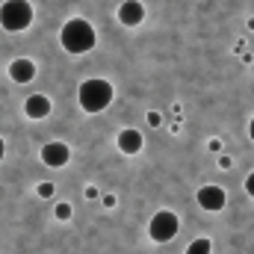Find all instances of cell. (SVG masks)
I'll list each match as a JSON object with an SVG mask.
<instances>
[{
	"mask_svg": "<svg viewBox=\"0 0 254 254\" xmlns=\"http://www.w3.org/2000/svg\"><path fill=\"white\" fill-rule=\"evenodd\" d=\"M77 98H80V110H83V113L98 116V113H104V110L113 104L116 89H113L110 80L92 77V80H83V83H80V95H77Z\"/></svg>",
	"mask_w": 254,
	"mask_h": 254,
	"instance_id": "obj_2",
	"label": "cell"
},
{
	"mask_svg": "<svg viewBox=\"0 0 254 254\" xmlns=\"http://www.w3.org/2000/svg\"><path fill=\"white\" fill-rule=\"evenodd\" d=\"M178 231H181V219H178L172 210H160V213H154L151 222H148V234H151L154 243H169V240L178 237Z\"/></svg>",
	"mask_w": 254,
	"mask_h": 254,
	"instance_id": "obj_4",
	"label": "cell"
},
{
	"mask_svg": "<svg viewBox=\"0 0 254 254\" xmlns=\"http://www.w3.org/2000/svg\"><path fill=\"white\" fill-rule=\"evenodd\" d=\"M249 136H252V142H254V119H252V125H249Z\"/></svg>",
	"mask_w": 254,
	"mask_h": 254,
	"instance_id": "obj_19",
	"label": "cell"
},
{
	"mask_svg": "<svg viewBox=\"0 0 254 254\" xmlns=\"http://www.w3.org/2000/svg\"><path fill=\"white\" fill-rule=\"evenodd\" d=\"M95 42H98V33L86 18H71L60 30V45H63L65 54H74V57L89 54L95 48Z\"/></svg>",
	"mask_w": 254,
	"mask_h": 254,
	"instance_id": "obj_1",
	"label": "cell"
},
{
	"mask_svg": "<svg viewBox=\"0 0 254 254\" xmlns=\"http://www.w3.org/2000/svg\"><path fill=\"white\" fill-rule=\"evenodd\" d=\"M24 113H27L33 122L48 119V116H51V98H48V95H30V98L24 101Z\"/></svg>",
	"mask_w": 254,
	"mask_h": 254,
	"instance_id": "obj_8",
	"label": "cell"
},
{
	"mask_svg": "<svg viewBox=\"0 0 254 254\" xmlns=\"http://www.w3.org/2000/svg\"><path fill=\"white\" fill-rule=\"evenodd\" d=\"M71 213H74V210H71V204H68V201H60V204H57V219H60V222H68V219H71Z\"/></svg>",
	"mask_w": 254,
	"mask_h": 254,
	"instance_id": "obj_12",
	"label": "cell"
},
{
	"mask_svg": "<svg viewBox=\"0 0 254 254\" xmlns=\"http://www.w3.org/2000/svg\"><path fill=\"white\" fill-rule=\"evenodd\" d=\"M3 154H6V145H3V139H0V163H3Z\"/></svg>",
	"mask_w": 254,
	"mask_h": 254,
	"instance_id": "obj_18",
	"label": "cell"
},
{
	"mask_svg": "<svg viewBox=\"0 0 254 254\" xmlns=\"http://www.w3.org/2000/svg\"><path fill=\"white\" fill-rule=\"evenodd\" d=\"M148 125L160 127V125H163V116H160V113H148Z\"/></svg>",
	"mask_w": 254,
	"mask_h": 254,
	"instance_id": "obj_14",
	"label": "cell"
},
{
	"mask_svg": "<svg viewBox=\"0 0 254 254\" xmlns=\"http://www.w3.org/2000/svg\"><path fill=\"white\" fill-rule=\"evenodd\" d=\"M9 77H12L15 83H30V80L36 77V63L27 60V57L12 60V63H9Z\"/></svg>",
	"mask_w": 254,
	"mask_h": 254,
	"instance_id": "obj_9",
	"label": "cell"
},
{
	"mask_svg": "<svg viewBox=\"0 0 254 254\" xmlns=\"http://www.w3.org/2000/svg\"><path fill=\"white\" fill-rule=\"evenodd\" d=\"M210 252H213V243L207 237H198V240H192L187 246V254H210Z\"/></svg>",
	"mask_w": 254,
	"mask_h": 254,
	"instance_id": "obj_11",
	"label": "cell"
},
{
	"mask_svg": "<svg viewBox=\"0 0 254 254\" xmlns=\"http://www.w3.org/2000/svg\"><path fill=\"white\" fill-rule=\"evenodd\" d=\"M219 166H222V169H231V166H234V160H231V157H225V154H222V157H219Z\"/></svg>",
	"mask_w": 254,
	"mask_h": 254,
	"instance_id": "obj_16",
	"label": "cell"
},
{
	"mask_svg": "<svg viewBox=\"0 0 254 254\" xmlns=\"http://www.w3.org/2000/svg\"><path fill=\"white\" fill-rule=\"evenodd\" d=\"M142 145H145V139H142V133L136 130V127H125L122 133H119V151L122 154H139L142 151Z\"/></svg>",
	"mask_w": 254,
	"mask_h": 254,
	"instance_id": "obj_10",
	"label": "cell"
},
{
	"mask_svg": "<svg viewBox=\"0 0 254 254\" xmlns=\"http://www.w3.org/2000/svg\"><path fill=\"white\" fill-rule=\"evenodd\" d=\"M33 24V3L30 0H6L0 6V27L9 33H21Z\"/></svg>",
	"mask_w": 254,
	"mask_h": 254,
	"instance_id": "obj_3",
	"label": "cell"
},
{
	"mask_svg": "<svg viewBox=\"0 0 254 254\" xmlns=\"http://www.w3.org/2000/svg\"><path fill=\"white\" fill-rule=\"evenodd\" d=\"M195 198H198V207L207 210V213H219V210L228 204V195H225L222 187H201Z\"/></svg>",
	"mask_w": 254,
	"mask_h": 254,
	"instance_id": "obj_5",
	"label": "cell"
},
{
	"mask_svg": "<svg viewBox=\"0 0 254 254\" xmlns=\"http://www.w3.org/2000/svg\"><path fill=\"white\" fill-rule=\"evenodd\" d=\"M54 184H51V181H42V184H39V187H36V195H39V198H51V195H54Z\"/></svg>",
	"mask_w": 254,
	"mask_h": 254,
	"instance_id": "obj_13",
	"label": "cell"
},
{
	"mask_svg": "<svg viewBox=\"0 0 254 254\" xmlns=\"http://www.w3.org/2000/svg\"><path fill=\"white\" fill-rule=\"evenodd\" d=\"M210 151H222V142L219 139H210Z\"/></svg>",
	"mask_w": 254,
	"mask_h": 254,
	"instance_id": "obj_17",
	"label": "cell"
},
{
	"mask_svg": "<svg viewBox=\"0 0 254 254\" xmlns=\"http://www.w3.org/2000/svg\"><path fill=\"white\" fill-rule=\"evenodd\" d=\"M119 21H122L125 27H139V24L145 21V6H142L139 0H125V3L119 6Z\"/></svg>",
	"mask_w": 254,
	"mask_h": 254,
	"instance_id": "obj_7",
	"label": "cell"
},
{
	"mask_svg": "<svg viewBox=\"0 0 254 254\" xmlns=\"http://www.w3.org/2000/svg\"><path fill=\"white\" fill-rule=\"evenodd\" d=\"M68 160H71V148H68L65 142H48V145L42 148V163H45L48 169H63Z\"/></svg>",
	"mask_w": 254,
	"mask_h": 254,
	"instance_id": "obj_6",
	"label": "cell"
},
{
	"mask_svg": "<svg viewBox=\"0 0 254 254\" xmlns=\"http://www.w3.org/2000/svg\"><path fill=\"white\" fill-rule=\"evenodd\" d=\"M246 192L254 198V172H252V175H246Z\"/></svg>",
	"mask_w": 254,
	"mask_h": 254,
	"instance_id": "obj_15",
	"label": "cell"
}]
</instances>
